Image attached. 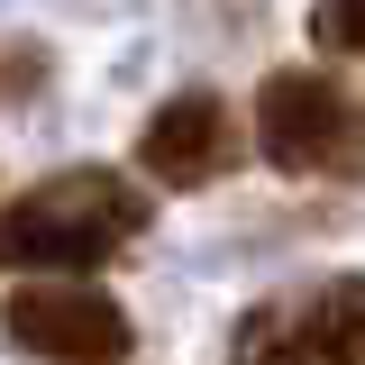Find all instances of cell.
Here are the masks:
<instances>
[{"label": "cell", "instance_id": "cell-2", "mask_svg": "<svg viewBox=\"0 0 365 365\" xmlns=\"http://www.w3.org/2000/svg\"><path fill=\"white\" fill-rule=\"evenodd\" d=\"M256 146L274 174L302 182H365V101L338 73H302L283 64L256 91Z\"/></svg>", "mask_w": 365, "mask_h": 365}, {"label": "cell", "instance_id": "cell-3", "mask_svg": "<svg viewBox=\"0 0 365 365\" xmlns=\"http://www.w3.org/2000/svg\"><path fill=\"white\" fill-rule=\"evenodd\" d=\"M228 365H365V274L256 302L228 329Z\"/></svg>", "mask_w": 365, "mask_h": 365}, {"label": "cell", "instance_id": "cell-5", "mask_svg": "<svg viewBox=\"0 0 365 365\" xmlns=\"http://www.w3.org/2000/svg\"><path fill=\"white\" fill-rule=\"evenodd\" d=\"M137 165L165 182V192H201L237 165V119H228L220 91H174L146 128H137Z\"/></svg>", "mask_w": 365, "mask_h": 365}, {"label": "cell", "instance_id": "cell-7", "mask_svg": "<svg viewBox=\"0 0 365 365\" xmlns=\"http://www.w3.org/2000/svg\"><path fill=\"white\" fill-rule=\"evenodd\" d=\"M37 46H9V55H0V91H37Z\"/></svg>", "mask_w": 365, "mask_h": 365}, {"label": "cell", "instance_id": "cell-4", "mask_svg": "<svg viewBox=\"0 0 365 365\" xmlns=\"http://www.w3.org/2000/svg\"><path fill=\"white\" fill-rule=\"evenodd\" d=\"M0 338L28 347L46 365H128L137 329L110 292H83V283H28L0 302Z\"/></svg>", "mask_w": 365, "mask_h": 365}, {"label": "cell", "instance_id": "cell-1", "mask_svg": "<svg viewBox=\"0 0 365 365\" xmlns=\"http://www.w3.org/2000/svg\"><path fill=\"white\" fill-rule=\"evenodd\" d=\"M137 228H146V192L101 165H73V174L28 182L9 210H0V274L37 265V274H91L110 256H128Z\"/></svg>", "mask_w": 365, "mask_h": 365}, {"label": "cell", "instance_id": "cell-6", "mask_svg": "<svg viewBox=\"0 0 365 365\" xmlns=\"http://www.w3.org/2000/svg\"><path fill=\"white\" fill-rule=\"evenodd\" d=\"M311 46L365 64V0H319V9H311Z\"/></svg>", "mask_w": 365, "mask_h": 365}]
</instances>
